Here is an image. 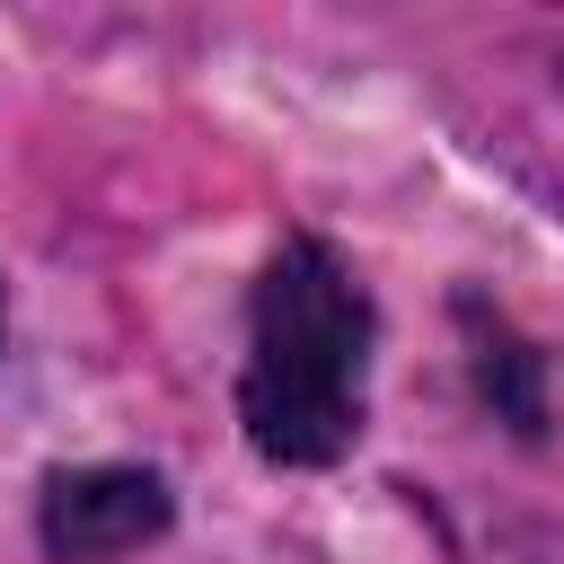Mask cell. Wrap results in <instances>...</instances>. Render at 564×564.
I'll list each match as a JSON object with an SVG mask.
<instances>
[{
  "mask_svg": "<svg viewBox=\"0 0 564 564\" xmlns=\"http://www.w3.org/2000/svg\"><path fill=\"white\" fill-rule=\"evenodd\" d=\"M370 379V291L326 238H291L256 282V344L238 379V423L273 467H335L361 441Z\"/></svg>",
  "mask_w": 564,
  "mask_h": 564,
  "instance_id": "cell-1",
  "label": "cell"
},
{
  "mask_svg": "<svg viewBox=\"0 0 564 564\" xmlns=\"http://www.w3.org/2000/svg\"><path fill=\"white\" fill-rule=\"evenodd\" d=\"M167 511L176 502H167V485L150 467H62L44 485L35 529H44L53 564H115V555L150 546L167 529Z\"/></svg>",
  "mask_w": 564,
  "mask_h": 564,
  "instance_id": "cell-2",
  "label": "cell"
},
{
  "mask_svg": "<svg viewBox=\"0 0 564 564\" xmlns=\"http://www.w3.org/2000/svg\"><path fill=\"white\" fill-rule=\"evenodd\" d=\"M0 317H9V308H0Z\"/></svg>",
  "mask_w": 564,
  "mask_h": 564,
  "instance_id": "cell-3",
  "label": "cell"
}]
</instances>
